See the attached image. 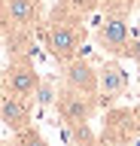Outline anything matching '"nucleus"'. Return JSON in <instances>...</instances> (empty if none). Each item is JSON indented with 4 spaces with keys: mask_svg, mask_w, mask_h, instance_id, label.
I'll use <instances>...</instances> for the list:
<instances>
[{
    "mask_svg": "<svg viewBox=\"0 0 140 146\" xmlns=\"http://www.w3.org/2000/svg\"><path fill=\"white\" fill-rule=\"evenodd\" d=\"M9 31L12 25H9V15H6V0H0V40H6Z\"/></svg>",
    "mask_w": 140,
    "mask_h": 146,
    "instance_id": "obj_13",
    "label": "nucleus"
},
{
    "mask_svg": "<svg viewBox=\"0 0 140 146\" xmlns=\"http://www.w3.org/2000/svg\"><path fill=\"white\" fill-rule=\"evenodd\" d=\"M125 58H131V61H140V36H137V40H128Z\"/></svg>",
    "mask_w": 140,
    "mask_h": 146,
    "instance_id": "obj_15",
    "label": "nucleus"
},
{
    "mask_svg": "<svg viewBox=\"0 0 140 146\" xmlns=\"http://www.w3.org/2000/svg\"><path fill=\"white\" fill-rule=\"evenodd\" d=\"M64 137L70 143H94L98 134H92L88 122H73V125H64Z\"/></svg>",
    "mask_w": 140,
    "mask_h": 146,
    "instance_id": "obj_10",
    "label": "nucleus"
},
{
    "mask_svg": "<svg viewBox=\"0 0 140 146\" xmlns=\"http://www.w3.org/2000/svg\"><path fill=\"white\" fill-rule=\"evenodd\" d=\"M52 107L58 110V119L64 125H73V122H88L98 113V98L94 94H82V91H73V88L64 85L55 94V104Z\"/></svg>",
    "mask_w": 140,
    "mask_h": 146,
    "instance_id": "obj_6",
    "label": "nucleus"
},
{
    "mask_svg": "<svg viewBox=\"0 0 140 146\" xmlns=\"http://www.w3.org/2000/svg\"><path fill=\"white\" fill-rule=\"evenodd\" d=\"M12 140H15V143H37V146L46 143V140H43V134H40L34 125H28V128H21V131H15V134H12Z\"/></svg>",
    "mask_w": 140,
    "mask_h": 146,
    "instance_id": "obj_12",
    "label": "nucleus"
},
{
    "mask_svg": "<svg viewBox=\"0 0 140 146\" xmlns=\"http://www.w3.org/2000/svg\"><path fill=\"white\" fill-rule=\"evenodd\" d=\"M37 3H43V0H37Z\"/></svg>",
    "mask_w": 140,
    "mask_h": 146,
    "instance_id": "obj_18",
    "label": "nucleus"
},
{
    "mask_svg": "<svg viewBox=\"0 0 140 146\" xmlns=\"http://www.w3.org/2000/svg\"><path fill=\"white\" fill-rule=\"evenodd\" d=\"M43 25H46L43 27V43H46L49 55L58 64L70 61V58H76V55L82 52V43H85V36H88L82 15H73V12H64V9L52 6Z\"/></svg>",
    "mask_w": 140,
    "mask_h": 146,
    "instance_id": "obj_1",
    "label": "nucleus"
},
{
    "mask_svg": "<svg viewBox=\"0 0 140 146\" xmlns=\"http://www.w3.org/2000/svg\"><path fill=\"white\" fill-rule=\"evenodd\" d=\"M101 9H104V18L98 25V46L113 58H125V49H128V40H131L128 12L113 9V6H101Z\"/></svg>",
    "mask_w": 140,
    "mask_h": 146,
    "instance_id": "obj_3",
    "label": "nucleus"
},
{
    "mask_svg": "<svg viewBox=\"0 0 140 146\" xmlns=\"http://www.w3.org/2000/svg\"><path fill=\"white\" fill-rule=\"evenodd\" d=\"M128 91V70L122 67V58H107L98 67V107H113Z\"/></svg>",
    "mask_w": 140,
    "mask_h": 146,
    "instance_id": "obj_5",
    "label": "nucleus"
},
{
    "mask_svg": "<svg viewBox=\"0 0 140 146\" xmlns=\"http://www.w3.org/2000/svg\"><path fill=\"white\" fill-rule=\"evenodd\" d=\"M55 6H58V9H64V12H73V15L88 18L92 12H98V9L104 6V0H58Z\"/></svg>",
    "mask_w": 140,
    "mask_h": 146,
    "instance_id": "obj_9",
    "label": "nucleus"
},
{
    "mask_svg": "<svg viewBox=\"0 0 140 146\" xmlns=\"http://www.w3.org/2000/svg\"><path fill=\"white\" fill-rule=\"evenodd\" d=\"M61 82L73 91H82V94H94L98 98V67L92 61H85L82 55H76L70 61L61 64Z\"/></svg>",
    "mask_w": 140,
    "mask_h": 146,
    "instance_id": "obj_7",
    "label": "nucleus"
},
{
    "mask_svg": "<svg viewBox=\"0 0 140 146\" xmlns=\"http://www.w3.org/2000/svg\"><path fill=\"white\" fill-rule=\"evenodd\" d=\"M0 91H3V73H0Z\"/></svg>",
    "mask_w": 140,
    "mask_h": 146,
    "instance_id": "obj_16",
    "label": "nucleus"
},
{
    "mask_svg": "<svg viewBox=\"0 0 140 146\" xmlns=\"http://www.w3.org/2000/svg\"><path fill=\"white\" fill-rule=\"evenodd\" d=\"M134 3H137V0H104V6L122 9V12H128V15H131V9H134Z\"/></svg>",
    "mask_w": 140,
    "mask_h": 146,
    "instance_id": "obj_14",
    "label": "nucleus"
},
{
    "mask_svg": "<svg viewBox=\"0 0 140 146\" xmlns=\"http://www.w3.org/2000/svg\"><path fill=\"white\" fill-rule=\"evenodd\" d=\"M0 122L9 128L12 134L21 128L34 125V100L31 98H19L12 91H0Z\"/></svg>",
    "mask_w": 140,
    "mask_h": 146,
    "instance_id": "obj_8",
    "label": "nucleus"
},
{
    "mask_svg": "<svg viewBox=\"0 0 140 146\" xmlns=\"http://www.w3.org/2000/svg\"><path fill=\"white\" fill-rule=\"evenodd\" d=\"M40 82V73L34 67L28 49H9V64L3 70V88L19 94V98H34V88Z\"/></svg>",
    "mask_w": 140,
    "mask_h": 146,
    "instance_id": "obj_2",
    "label": "nucleus"
},
{
    "mask_svg": "<svg viewBox=\"0 0 140 146\" xmlns=\"http://www.w3.org/2000/svg\"><path fill=\"white\" fill-rule=\"evenodd\" d=\"M137 76H140V61H137Z\"/></svg>",
    "mask_w": 140,
    "mask_h": 146,
    "instance_id": "obj_17",
    "label": "nucleus"
},
{
    "mask_svg": "<svg viewBox=\"0 0 140 146\" xmlns=\"http://www.w3.org/2000/svg\"><path fill=\"white\" fill-rule=\"evenodd\" d=\"M55 94H58L55 85H52L49 79H43V76H40V82H37V88H34V98H31V100H34L37 107L46 110V107H52V104H55Z\"/></svg>",
    "mask_w": 140,
    "mask_h": 146,
    "instance_id": "obj_11",
    "label": "nucleus"
},
{
    "mask_svg": "<svg viewBox=\"0 0 140 146\" xmlns=\"http://www.w3.org/2000/svg\"><path fill=\"white\" fill-rule=\"evenodd\" d=\"M140 137V107H107L104 143H131Z\"/></svg>",
    "mask_w": 140,
    "mask_h": 146,
    "instance_id": "obj_4",
    "label": "nucleus"
}]
</instances>
